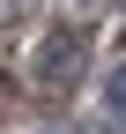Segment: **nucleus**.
Masks as SVG:
<instances>
[{
  "mask_svg": "<svg viewBox=\"0 0 126 134\" xmlns=\"http://www.w3.org/2000/svg\"><path fill=\"white\" fill-rule=\"evenodd\" d=\"M82 67H89V30H52V37L37 45V90H74L82 82Z\"/></svg>",
  "mask_w": 126,
  "mask_h": 134,
  "instance_id": "f257e3e1",
  "label": "nucleus"
},
{
  "mask_svg": "<svg viewBox=\"0 0 126 134\" xmlns=\"http://www.w3.org/2000/svg\"><path fill=\"white\" fill-rule=\"evenodd\" d=\"M111 104L126 112V67H119V75H111Z\"/></svg>",
  "mask_w": 126,
  "mask_h": 134,
  "instance_id": "f03ea898",
  "label": "nucleus"
}]
</instances>
